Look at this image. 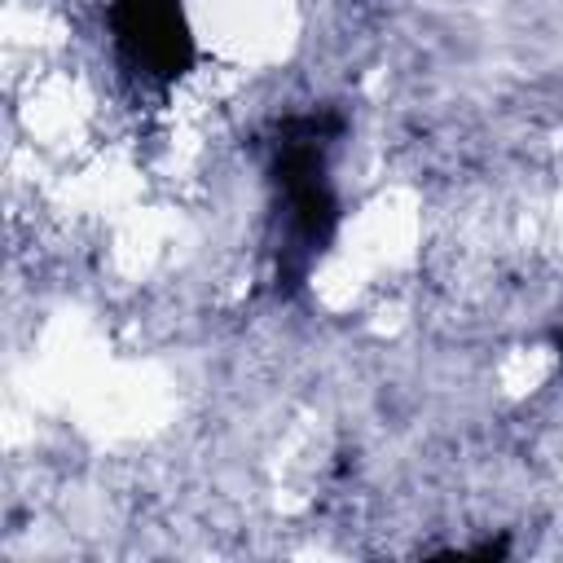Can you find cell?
Listing matches in <instances>:
<instances>
[{"mask_svg":"<svg viewBox=\"0 0 563 563\" xmlns=\"http://www.w3.org/2000/svg\"><path fill=\"white\" fill-rule=\"evenodd\" d=\"M347 132V114L334 106H312L277 119L264 154L268 176V255L277 299H295L312 268L339 238L343 202L330 180L334 145Z\"/></svg>","mask_w":563,"mask_h":563,"instance_id":"obj_1","label":"cell"},{"mask_svg":"<svg viewBox=\"0 0 563 563\" xmlns=\"http://www.w3.org/2000/svg\"><path fill=\"white\" fill-rule=\"evenodd\" d=\"M110 31L123 62L167 88L198 66V40L180 0H110Z\"/></svg>","mask_w":563,"mask_h":563,"instance_id":"obj_2","label":"cell"},{"mask_svg":"<svg viewBox=\"0 0 563 563\" xmlns=\"http://www.w3.org/2000/svg\"><path fill=\"white\" fill-rule=\"evenodd\" d=\"M554 352H559V361H563V321H559V330H554Z\"/></svg>","mask_w":563,"mask_h":563,"instance_id":"obj_3","label":"cell"}]
</instances>
